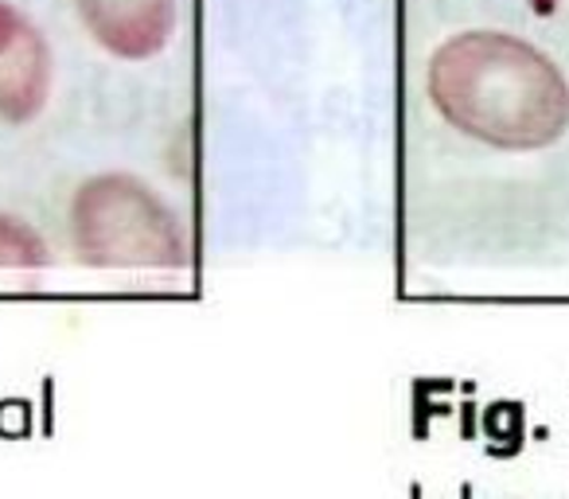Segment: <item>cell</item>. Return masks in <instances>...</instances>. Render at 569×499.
<instances>
[{
	"instance_id": "6da1fadb",
	"label": "cell",
	"mask_w": 569,
	"mask_h": 499,
	"mask_svg": "<svg viewBox=\"0 0 569 499\" xmlns=\"http://www.w3.org/2000/svg\"><path fill=\"white\" fill-rule=\"evenodd\" d=\"M429 98L491 149H546L569 129V82L550 56L507 32H460L429 59Z\"/></svg>"
},
{
	"instance_id": "7a4b0ae2",
	"label": "cell",
	"mask_w": 569,
	"mask_h": 499,
	"mask_svg": "<svg viewBox=\"0 0 569 499\" xmlns=\"http://www.w3.org/2000/svg\"><path fill=\"white\" fill-rule=\"evenodd\" d=\"M74 246L90 266H183L188 242L176 214L133 176H94L71 203Z\"/></svg>"
},
{
	"instance_id": "3957f363",
	"label": "cell",
	"mask_w": 569,
	"mask_h": 499,
	"mask_svg": "<svg viewBox=\"0 0 569 499\" xmlns=\"http://www.w3.org/2000/svg\"><path fill=\"white\" fill-rule=\"evenodd\" d=\"M51 90V51L40 28L0 0V118L24 126L43 110Z\"/></svg>"
},
{
	"instance_id": "277c9868",
	"label": "cell",
	"mask_w": 569,
	"mask_h": 499,
	"mask_svg": "<svg viewBox=\"0 0 569 499\" xmlns=\"http://www.w3.org/2000/svg\"><path fill=\"white\" fill-rule=\"evenodd\" d=\"M87 32L118 59H152L176 32V0H74Z\"/></svg>"
},
{
	"instance_id": "5b68a950",
	"label": "cell",
	"mask_w": 569,
	"mask_h": 499,
	"mask_svg": "<svg viewBox=\"0 0 569 499\" xmlns=\"http://www.w3.org/2000/svg\"><path fill=\"white\" fill-rule=\"evenodd\" d=\"M48 266V246L32 227L12 214H0V270H40Z\"/></svg>"
},
{
	"instance_id": "8992f818",
	"label": "cell",
	"mask_w": 569,
	"mask_h": 499,
	"mask_svg": "<svg viewBox=\"0 0 569 499\" xmlns=\"http://www.w3.org/2000/svg\"><path fill=\"white\" fill-rule=\"evenodd\" d=\"M410 496H413V499H421V488H418V483H413V491H410Z\"/></svg>"
}]
</instances>
